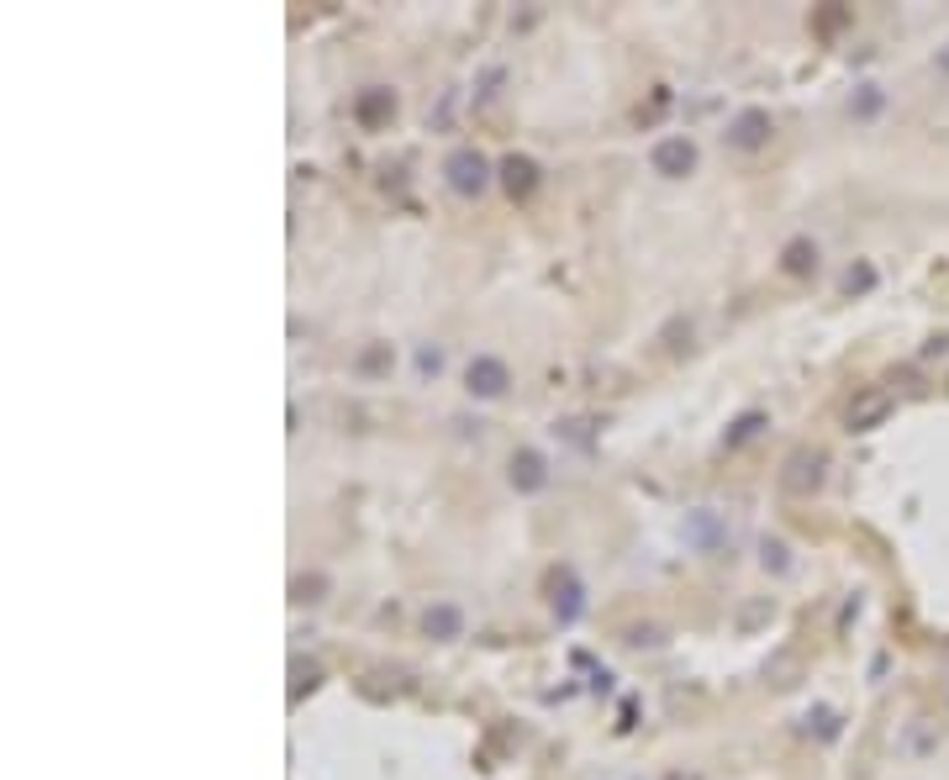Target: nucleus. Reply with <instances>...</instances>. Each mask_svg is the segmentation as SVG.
I'll list each match as a JSON object with an SVG mask.
<instances>
[{
  "label": "nucleus",
  "instance_id": "2",
  "mask_svg": "<svg viewBox=\"0 0 949 780\" xmlns=\"http://www.w3.org/2000/svg\"><path fill=\"white\" fill-rule=\"evenodd\" d=\"M823 449H797L791 459H786V470H781V485L791 491V496H812L818 485H823Z\"/></svg>",
  "mask_w": 949,
  "mask_h": 780
},
{
  "label": "nucleus",
  "instance_id": "18",
  "mask_svg": "<svg viewBox=\"0 0 949 780\" xmlns=\"http://www.w3.org/2000/svg\"><path fill=\"white\" fill-rule=\"evenodd\" d=\"M670 780H696V776H670Z\"/></svg>",
  "mask_w": 949,
  "mask_h": 780
},
{
  "label": "nucleus",
  "instance_id": "16",
  "mask_svg": "<svg viewBox=\"0 0 949 780\" xmlns=\"http://www.w3.org/2000/svg\"><path fill=\"white\" fill-rule=\"evenodd\" d=\"M871 280H876L871 269H850V280H844V285H850V290H865V285H871Z\"/></svg>",
  "mask_w": 949,
  "mask_h": 780
},
{
  "label": "nucleus",
  "instance_id": "6",
  "mask_svg": "<svg viewBox=\"0 0 949 780\" xmlns=\"http://www.w3.org/2000/svg\"><path fill=\"white\" fill-rule=\"evenodd\" d=\"M728 142H734V148H744V153L765 148V142H770V111H744V117H734V127H728Z\"/></svg>",
  "mask_w": 949,
  "mask_h": 780
},
{
  "label": "nucleus",
  "instance_id": "11",
  "mask_svg": "<svg viewBox=\"0 0 949 780\" xmlns=\"http://www.w3.org/2000/svg\"><path fill=\"white\" fill-rule=\"evenodd\" d=\"M781 269L786 275H812V269H818V248H812L807 237H791L781 248Z\"/></svg>",
  "mask_w": 949,
  "mask_h": 780
},
{
  "label": "nucleus",
  "instance_id": "10",
  "mask_svg": "<svg viewBox=\"0 0 949 780\" xmlns=\"http://www.w3.org/2000/svg\"><path fill=\"white\" fill-rule=\"evenodd\" d=\"M423 628H427V639H459L465 617H459V607H449V601H438V607H427Z\"/></svg>",
  "mask_w": 949,
  "mask_h": 780
},
{
  "label": "nucleus",
  "instance_id": "5",
  "mask_svg": "<svg viewBox=\"0 0 949 780\" xmlns=\"http://www.w3.org/2000/svg\"><path fill=\"white\" fill-rule=\"evenodd\" d=\"M892 417V396L881 391V385H871V391H860L850 402V412H844V423L854 427V432H871V427H881Z\"/></svg>",
  "mask_w": 949,
  "mask_h": 780
},
{
  "label": "nucleus",
  "instance_id": "15",
  "mask_svg": "<svg viewBox=\"0 0 949 780\" xmlns=\"http://www.w3.org/2000/svg\"><path fill=\"white\" fill-rule=\"evenodd\" d=\"M765 565H770V569H786V548H781V544H765Z\"/></svg>",
  "mask_w": 949,
  "mask_h": 780
},
{
  "label": "nucleus",
  "instance_id": "8",
  "mask_svg": "<svg viewBox=\"0 0 949 780\" xmlns=\"http://www.w3.org/2000/svg\"><path fill=\"white\" fill-rule=\"evenodd\" d=\"M501 185H507V195H527V190L539 185V164H533V159H522V153L501 159Z\"/></svg>",
  "mask_w": 949,
  "mask_h": 780
},
{
  "label": "nucleus",
  "instance_id": "4",
  "mask_svg": "<svg viewBox=\"0 0 949 780\" xmlns=\"http://www.w3.org/2000/svg\"><path fill=\"white\" fill-rule=\"evenodd\" d=\"M649 164H654V174H664V180H681V174L696 169V148H691V138H660L654 142V153H649Z\"/></svg>",
  "mask_w": 949,
  "mask_h": 780
},
{
  "label": "nucleus",
  "instance_id": "7",
  "mask_svg": "<svg viewBox=\"0 0 949 780\" xmlns=\"http://www.w3.org/2000/svg\"><path fill=\"white\" fill-rule=\"evenodd\" d=\"M544 480H548L544 453H539V449H518V453H512V485H518V491H544Z\"/></svg>",
  "mask_w": 949,
  "mask_h": 780
},
{
  "label": "nucleus",
  "instance_id": "17",
  "mask_svg": "<svg viewBox=\"0 0 949 780\" xmlns=\"http://www.w3.org/2000/svg\"><path fill=\"white\" fill-rule=\"evenodd\" d=\"M934 64H939V70H945V74H949V43H945V47H939V58H934Z\"/></svg>",
  "mask_w": 949,
  "mask_h": 780
},
{
  "label": "nucleus",
  "instance_id": "13",
  "mask_svg": "<svg viewBox=\"0 0 949 780\" xmlns=\"http://www.w3.org/2000/svg\"><path fill=\"white\" fill-rule=\"evenodd\" d=\"M850 111H854V117H876V111H881V90H876V85H860V95L850 100Z\"/></svg>",
  "mask_w": 949,
  "mask_h": 780
},
{
  "label": "nucleus",
  "instance_id": "3",
  "mask_svg": "<svg viewBox=\"0 0 949 780\" xmlns=\"http://www.w3.org/2000/svg\"><path fill=\"white\" fill-rule=\"evenodd\" d=\"M444 174H449V185L459 190V195H480V190L491 185V164H486L474 148H454Z\"/></svg>",
  "mask_w": 949,
  "mask_h": 780
},
{
  "label": "nucleus",
  "instance_id": "9",
  "mask_svg": "<svg viewBox=\"0 0 949 780\" xmlns=\"http://www.w3.org/2000/svg\"><path fill=\"white\" fill-rule=\"evenodd\" d=\"M548 591H554V612H559V622H575V612H580V586H575V575L559 569V575L548 580Z\"/></svg>",
  "mask_w": 949,
  "mask_h": 780
},
{
  "label": "nucleus",
  "instance_id": "14",
  "mask_svg": "<svg viewBox=\"0 0 949 780\" xmlns=\"http://www.w3.org/2000/svg\"><path fill=\"white\" fill-rule=\"evenodd\" d=\"M759 423H765L759 412H749V417H738V423L728 427V444H744V438H755V432H759Z\"/></svg>",
  "mask_w": 949,
  "mask_h": 780
},
{
  "label": "nucleus",
  "instance_id": "1",
  "mask_svg": "<svg viewBox=\"0 0 949 780\" xmlns=\"http://www.w3.org/2000/svg\"><path fill=\"white\" fill-rule=\"evenodd\" d=\"M507 385H512V370H507L497 354L470 359V370H465V391H470V396H480V402H497V396H507Z\"/></svg>",
  "mask_w": 949,
  "mask_h": 780
},
{
  "label": "nucleus",
  "instance_id": "12",
  "mask_svg": "<svg viewBox=\"0 0 949 780\" xmlns=\"http://www.w3.org/2000/svg\"><path fill=\"white\" fill-rule=\"evenodd\" d=\"M385 111H396V95H391V90H370L364 100H359V117H364V121H380Z\"/></svg>",
  "mask_w": 949,
  "mask_h": 780
}]
</instances>
